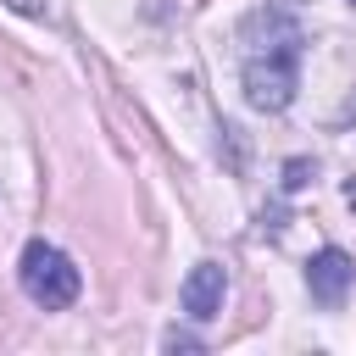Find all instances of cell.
I'll return each mask as SVG.
<instances>
[{"label": "cell", "mask_w": 356, "mask_h": 356, "mask_svg": "<svg viewBox=\"0 0 356 356\" xmlns=\"http://www.w3.org/2000/svg\"><path fill=\"white\" fill-rule=\"evenodd\" d=\"M222 295H228V273H222V261H195L189 278H184V289H178L184 317H195V323H211V317L222 312Z\"/></svg>", "instance_id": "cell-4"}, {"label": "cell", "mask_w": 356, "mask_h": 356, "mask_svg": "<svg viewBox=\"0 0 356 356\" xmlns=\"http://www.w3.org/2000/svg\"><path fill=\"white\" fill-rule=\"evenodd\" d=\"M11 11H22V17H44L50 11V0H6Z\"/></svg>", "instance_id": "cell-6"}, {"label": "cell", "mask_w": 356, "mask_h": 356, "mask_svg": "<svg viewBox=\"0 0 356 356\" xmlns=\"http://www.w3.org/2000/svg\"><path fill=\"white\" fill-rule=\"evenodd\" d=\"M306 172H312L306 161H289V167H284V189H300V184H306Z\"/></svg>", "instance_id": "cell-5"}, {"label": "cell", "mask_w": 356, "mask_h": 356, "mask_svg": "<svg viewBox=\"0 0 356 356\" xmlns=\"http://www.w3.org/2000/svg\"><path fill=\"white\" fill-rule=\"evenodd\" d=\"M239 39H245V72H239L245 100L256 111H284L295 100V89H300V44H306L295 11L261 6V11L245 17Z\"/></svg>", "instance_id": "cell-1"}, {"label": "cell", "mask_w": 356, "mask_h": 356, "mask_svg": "<svg viewBox=\"0 0 356 356\" xmlns=\"http://www.w3.org/2000/svg\"><path fill=\"white\" fill-rule=\"evenodd\" d=\"M350 6H356V0H350Z\"/></svg>", "instance_id": "cell-7"}, {"label": "cell", "mask_w": 356, "mask_h": 356, "mask_svg": "<svg viewBox=\"0 0 356 356\" xmlns=\"http://www.w3.org/2000/svg\"><path fill=\"white\" fill-rule=\"evenodd\" d=\"M350 284H356V261H350L339 245H328V250H317V256L306 261V289H312L317 306H339Z\"/></svg>", "instance_id": "cell-3"}, {"label": "cell", "mask_w": 356, "mask_h": 356, "mask_svg": "<svg viewBox=\"0 0 356 356\" xmlns=\"http://www.w3.org/2000/svg\"><path fill=\"white\" fill-rule=\"evenodd\" d=\"M17 284H22V295H28L33 306L61 312V306L78 300L83 273L72 267V256H67L61 245H50V239H28V245H22V261H17Z\"/></svg>", "instance_id": "cell-2"}]
</instances>
